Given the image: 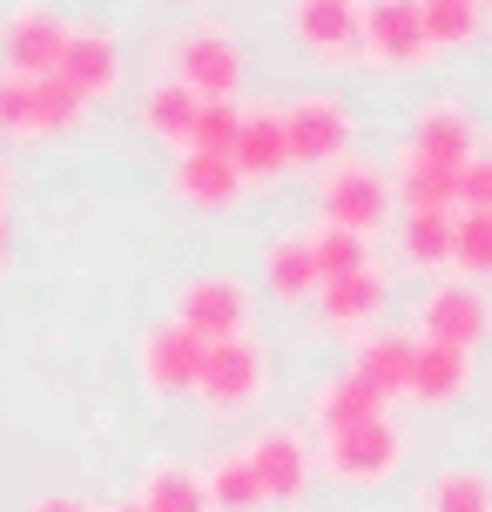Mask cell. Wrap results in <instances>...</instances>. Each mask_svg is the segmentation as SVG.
Wrapping results in <instances>:
<instances>
[{"instance_id": "11", "label": "cell", "mask_w": 492, "mask_h": 512, "mask_svg": "<svg viewBox=\"0 0 492 512\" xmlns=\"http://www.w3.org/2000/svg\"><path fill=\"white\" fill-rule=\"evenodd\" d=\"M250 283L243 277H223V270H203V277H189L176 290V324L203 337V344H223V337H250Z\"/></svg>"}, {"instance_id": "40", "label": "cell", "mask_w": 492, "mask_h": 512, "mask_svg": "<svg viewBox=\"0 0 492 512\" xmlns=\"http://www.w3.org/2000/svg\"><path fill=\"white\" fill-rule=\"evenodd\" d=\"M472 7H486V0H472Z\"/></svg>"}, {"instance_id": "14", "label": "cell", "mask_w": 492, "mask_h": 512, "mask_svg": "<svg viewBox=\"0 0 492 512\" xmlns=\"http://www.w3.org/2000/svg\"><path fill=\"white\" fill-rule=\"evenodd\" d=\"M54 75L68 81L88 108L108 102V95L122 88V41H115L108 27H75L68 21V48H61V68H54Z\"/></svg>"}, {"instance_id": "17", "label": "cell", "mask_w": 492, "mask_h": 512, "mask_svg": "<svg viewBox=\"0 0 492 512\" xmlns=\"http://www.w3.org/2000/svg\"><path fill=\"white\" fill-rule=\"evenodd\" d=\"M169 189L189 209H236L243 203V176H236L230 155H203V149H176L169 162Z\"/></svg>"}, {"instance_id": "12", "label": "cell", "mask_w": 492, "mask_h": 512, "mask_svg": "<svg viewBox=\"0 0 492 512\" xmlns=\"http://www.w3.org/2000/svg\"><path fill=\"white\" fill-rule=\"evenodd\" d=\"M61 48H68V21L54 14L48 0H21V7L0 14V68H14V75H54Z\"/></svg>"}, {"instance_id": "30", "label": "cell", "mask_w": 492, "mask_h": 512, "mask_svg": "<svg viewBox=\"0 0 492 512\" xmlns=\"http://www.w3.org/2000/svg\"><path fill=\"white\" fill-rule=\"evenodd\" d=\"M452 270L466 283H492V216H479V209L452 216Z\"/></svg>"}, {"instance_id": "21", "label": "cell", "mask_w": 492, "mask_h": 512, "mask_svg": "<svg viewBox=\"0 0 492 512\" xmlns=\"http://www.w3.org/2000/svg\"><path fill=\"white\" fill-rule=\"evenodd\" d=\"M466 391H472V351L418 337V358H412V391H405V398H418L425 411H445V405H459Z\"/></svg>"}, {"instance_id": "28", "label": "cell", "mask_w": 492, "mask_h": 512, "mask_svg": "<svg viewBox=\"0 0 492 512\" xmlns=\"http://www.w3.org/2000/svg\"><path fill=\"white\" fill-rule=\"evenodd\" d=\"M418 14H425V41L432 54H452V48H472L479 34H486V7H472V0H418Z\"/></svg>"}, {"instance_id": "33", "label": "cell", "mask_w": 492, "mask_h": 512, "mask_svg": "<svg viewBox=\"0 0 492 512\" xmlns=\"http://www.w3.org/2000/svg\"><path fill=\"white\" fill-rule=\"evenodd\" d=\"M0 142H41L34 135V75L0 68Z\"/></svg>"}, {"instance_id": "25", "label": "cell", "mask_w": 492, "mask_h": 512, "mask_svg": "<svg viewBox=\"0 0 492 512\" xmlns=\"http://www.w3.org/2000/svg\"><path fill=\"white\" fill-rule=\"evenodd\" d=\"M196 472H203L209 512H270V499H263V486H257V472H250L243 452H216V459L196 465Z\"/></svg>"}, {"instance_id": "36", "label": "cell", "mask_w": 492, "mask_h": 512, "mask_svg": "<svg viewBox=\"0 0 492 512\" xmlns=\"http://www.w3.org/2000/svg\"><path fill=\"white\" fill-rule=\"evenodd\" d=\"M7 263H14V236H7V209H0V277H7Z\"/></svg>"}, {"instance_id": "6", "label": "cell", "mask_w": 492, "mask_h": 512, "mask_svg": "<svg viewBox=\"0 0 492 512\" xmlns=\"http://www.w3.org/2000/svg\"><path fill=\"white\" fill-rule=\"evenodd\" d=\"M405 452H412L405 425L371 418V425H358V432L317 438V472H324L331 486H385L391 472L405 465Z\"/></svg>"}, {"instance_id": "29", "label": "cell", "mask_w": 492, "mask_h": 512, "mask_svg": "<svg viewBox=\"0 0 492 512\" xmlns=\"http://www.w3.org/2000/svg\"><path fill=\"white\" fill-rule=\"evenodd\" d=\"M311 263H317V283L331 277H351V270H371V243L351 230H331V223H311Z\"/></svg>"}, {"instance_id": "10", "label": "cell", "mask_w": 492, "mask_h": 512, "mask_svg": "<svg viewBox=\"0 0 492 512\" xmlns=\"http://www.w3.org/2000/svg\"><path fill=\"white\" fill-rule=\"evenodd\" d=\"M203 337L189 331V324H176V317H162V324H149L142 331V344H135V371H142V391L149 398H196V378H203Z\"/></svg>"}, {"instance_id": "38", "label": "cell", "mask_w": 492, "mask_h": 512, "mask_svg": "<svg viewBox=\"0 0 492 512\" xmlns=\"http://www.w3.org/2000/svg\"><path fill=\"white\" fill-rule=\"evenodd\" d=\"M0 209H7V162H0Z\"/></svg>"}, {"instance_id": "2", "label": "cell", "mask_w": 492, "mask_h": 512, "mask_svg": "<svg viewBox=\"0 0 492 512\" xmlns=\"http://www.w3.org/2000/svg\"><path fill=\"white\" fill-rule=\"evenodd\" d=\"M270 398V351L257 337H223L203 351V378H196V405L209 425H236Z\"/></svg>"}, {"instance_id": "24", "label": "cell", "mask_w": 492, "mask_h": 512, "mask_svg": "<svg viewBox=\"0 0 492 512\" xmlns=\"http://www.w3.org/2000/svg\"><path fill=\"white\" fill-rule=\"evenodd\" d=\"M135 506L142 512H209L203 499V472L189 459H156L142 472V486H135Z\"/></svg>"}, {"instance_id": "7", "label": "cell", "mask_w": 492, "mask_h": 512, "mask_svg": "<svg viewBox=\"0 0 492 512\" xmlns=\"http://www.w3.org/2000/svg\"><path fill=\"white\" fill-rule=\"evenodd\" d=\"M358 54H364V68H378V75H418L432 61L418 0H364Z\"/></svg>"}, {"instance_id": "31", "label": "cell", "mask_w": 492, "mask_h": 512, "mask_svg": "<svg viewBox=\"0 0 492 512\" xmlns=\"http://www.w3.org/2000/svg\"><path fill=\"white\" fill-rule=\"evenodd\" d=\"M88 115H95V108L81 102L61 75H34V135H68V128H81Z\"/></svg>"}, {"instance_id": "16", "label": "cell", "mask_w": 492, "mask_h": 512, "mask_svg": "<svg viewBox=\"0 0 492 512\" xmlns=\"http://www.w3.org/2000/svg\"><path fill=\"white\" fill-rule=\"evenodd\" d=\"M257 283L270 304L284 310H304L317 297V263H311V236L290 230V236H270L263 243V263H257Z\"/></svg>"}, {"instance_id": "39", "label": "cell", "mask_w": 492, "mask_h": 512, "mask_svg": "<svg viewBox=\"0 0 492 512\" xmlns=\"http://www.w3.org/2000/svg\"><path fill=\"white\" fill-rule=\"evenodd\" d=\"M486 34H492V7H486Z\"/></svg>"}, {"instance_id": "26", "label": "cell", "mask_w": 492, "mask_h": 512, "mask_svg": "<svg viewBox=\"0 0 492 512\" xmlns=\"http://www.w3.org/2000/svg\"><path fill=\"white\" fill-rule=\"evenodd\" d=\"M398 250H405L412 270L445 277V270H452V216H445V209H405V223H398Z\"/></svg>"}, {"instance_id": "19", "label": "cell", "mask_w": 492, "mask_h": 512, "mask_svg": "<svg viewBox=\"0 0 492 512\" xmlns=\"http://www.w3.org/2000/svg\"><path fill=\"white\" fill-rule=\"evenodd\" d=\"M405 149L412 155H432V162H466L472 155V115L466 102H452V95H432V102L412 108V135H405Z\"/></svg>"}, {"instance_id": "5", "label": "cell", "mask_w": 492, "mask_h": 512, "mask_svg": "<svg viewBox=\"0 0 492 512\" xmlns=\"http://www.w3.org/2000/svg\"><path fill=\"white\" fill-rule=\"evenodd\" d=\"M243 459H250V472H257L270 512H277V506H284V512L304 506V492H311V479H317V445H311L304 425H290V418L257 425L250 445H243Z\"/></svg>"}, {"instance_id": "34", "label": "cell", "mask_w": 492, "mask_h": 512, "mask_svg": "<svg viewBox=\"0 0 492 512\" xmlns=\"http://www.w3.org/2000/svg\"><path fill=\"white\" fill-rule=\"evenodd\" d=\"M459 209L492 216V149H472L466 162H459Z\"/></svg>"}, {"instance_id": "3", "label": "cell", "mask_w": 492, "mask_h": 512, "mask_svg": "<svg viewBox=\"0 0 492 512\" xmlns=\"http://www.w3.org/2000/svg\"><path fill=\"white\" fill-rule=\"evenodd\" d=\"M277 115H284L290 169H331V162H344L351 142H358V115H351V102H344L337 88H304V95H290Z\"/></svg>"}, {"instance_id": "13", "label": "cell", "mask_w": 492, "mask_h": 512, "mask_svg": "<svg viewBox=\"0 0 492 512\" xmlns=\"http://www.w3.org/2000/svg\"><path fill=\"white\" fill-rule=\"evenodd\" d=\"M290 34L304 41L317 68H344L358 61V27H364V0H290L284 7Z\"/></svg>"}, {"instance_id": "22", "label": "cell", "mask_w": 492, "mask_h": 512, "mask_svg": "<svg viewBox=\"0 0 492 512\" xmlns=\"http://www.w3.org/2000/svg\"><path fill=\"white\" fill-rule=\"evenodd\" d=\"M412 512H492V472L486 465H439L418 479Z\"/></svg>"}, {"instance_id": "9", "label": "cell", "mask_w": 492, "mask_h": 512, "mask_svg": "<svg viewBox=\"0 0 492 512\" xmlns=\"http://www.w3.org/2000/svg\"><path fill=\"white\" fill-rule=\"evenodd\" d=\"M492 331V297L466 277H439L425 297H418L412 337H432V344H459V351H479Z\"/></svg>"}, {"instance_id": "37", "label": "cell", "mask_w": 492, "mask_h": 512, "mask_svg": "<svg viewBox=\"0 0 492 512\" xmlns=\"http://www.w3.org/2000/svg\"><path fill=\"white\" fill-rule=\"evenodd\" d=\"M108 512H142V506H135V499H115V506H108Z\"/></svg>"}, {"instance_id": "23", "label": "cell", "mask_w": 492, "mask_h": 512, "mask_svg": "<svg viewBox=\"0 0 492 512\" xmlns=\"http://www.w3.org/2000/svg\"><path fill=\"white\" fill-rule=\"evenodd\" d=\"M391 196H398L405 209H445V216H459V169H452V162H432V155L398 149Z\"/></svg>"}, {"instance_id": "27", "label": "cell", "mask_w": 492, "mask_h": 512, "mask_svg": "<svg viewBox=\"0 0 492 512\" xmlns=\"http://www.w3.org/2000/svg\"><path fill=\"white\" fill-rule=\"evenodd\" d=\"M135 115H142V128H149L156 142H169V149H176V142H189V122H196V95H189L182 81L156 75L149 88H142V108H135Z\"/></svg>"}, {"instance_id": "20", "label": "cell", "mask_w": 492, "mask_h": 512, "mask_svg": "<svg viewBox=\"0 0 492 512\" xmlns=\"http://www.w3.org/2000/svg\"><path fill=\"white\" fill-rule=\"evenodd\" d=\"M412 358H418V337L412 331H371V337H358L351 371L371 384V398H378V405H391V398H405V391H412Z\"/></svg>"}, {"instance_id": "18", "label": "cell", "mask_w": 492, "mask_h": 512, "mask_svg": "<svg viewBox=\"0 0 492 512\" xmlns=\"http://www.w3.org/2000/svg\"><path fill=\"white\" fill-rule=\"evenodd\" d=\"M371 418H385V405L371 398V384H364L351 364L331 371V378H317V391H311V432L317 438L358 432V425H371Z\"/></svg>"}, {"instance_id": "35", "label": "cell", "mask_w": 492, "mask_h": 512, "mask_svg": "<svg viewBox=\"0 0 492 512\" xmlns=\"http://www.w3.org/2000/svg\"><path fill=\"white\" fill-rule=\"evenodd\" d=\"M27 512H88V506H81V499H34Z\"/></svg>"}, {"instance_id": "8", "label": "cell", "mask_w": 492, "mask_h": 512, "mask_svg": "<svg viewBox=\"0 0 492 512\" xmlns=\"http://www.w3.org/2000/svg\"><path fill=\"white\" fill-rule=\"evenodd\" d=\"M391 304V290H385V270L371 263V270H351V277H331V283H317V297H311V337H371L378 331V317H385Z\"/></svg>"}, {"instance_id": "4", "label": "cell", "mask_w": 492, "mask_h": 512, "mask_svg": "<svg viewBox=\"0 0 492 512\" xmlns=\"http://www.w3.org/2000/svg\"><path fill=\"white\" fill-rule=\"evenodd\" d=\"M391 176L378 162H358V155H344L331 162L324 176H317V223H331V230H351V236H371L391 223Z\"/></svg>"}, {"instance_id": "32", "label": "cell", "mask_w": 492, "mask_h": 512, "mask_svg": "<svg viewBox=\"0 0 492 512\" xmlns=\"http://www.w3.org/2000/svg\"><path fill=\"white\" fill-rule=\"evenodd\" d=\"M236 128H243V102H196V122H189V142H182V149L230 155L236 149Z\"/></svg>"}, {"instance_id": "1", "label": "cell", "mask_w": 492, "mask_h": 512, "mask_svg": "<svg viewBox=\"0 0 492 512\" xmlns=\"http://www.w3.org/2000/svg\"><path fill=\"white\" fill-rule=\"evenodd\" d=\"M156 75L182 81L196 102H236L243 95V48L230 27L196 21L182 34H156Z\"/></svg>"}, {"instance_id": "15", "label": "cell", "mask_w": 492, "mask_h": 512, "mask_svg": "<svg viewBox=\"0 0 492 512\" xmlns=\"http://www.w3.org/2000/svg\"><path fill=\"white\" fill-rule=\"evenodd\" d=\"M236 176L243 189H270V182L290 176V142H284V115L277 108H243V128H236Z\"/></svg>"}]
</instances>
